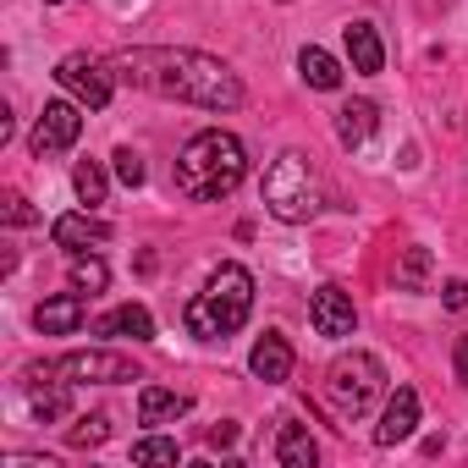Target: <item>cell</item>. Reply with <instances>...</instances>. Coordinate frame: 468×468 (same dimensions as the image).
<instances>
[{
  "mask_svg": "<svg viewBox=\"0 0 468 468\" xmlns=\"http://www.w3.org/2000/svg\"><path fill=\"white\" fill-rule=\"evenodd\" d=\"M6 220H12V226H34V220H39V209H34L23 193H6Z\"/></svg>",
  "mask_w": 468,
  "mask_h": 468,
  "instance_id": "cell-26",
  "label": "cell"
},
{
  "mask_svg": "<svg viewBox=\"0 0 468 468\" xmlns=\"http://www.w3.org/2000/svg\"><path fill=\"white\" fill-rule=\"evenodd\" d=\"M133 89H149L160 100H176V105H198V111H238L243 105V83L226 61L204 56V50H171V45H154V50H127L111 61Z\"/></svg>",
  "mask_w": 468,
  "mask_h": 468,
  "instance_id": "cell-1",
  "label": "cell"
},
{
  "mask_svg": "<svg viewBox=\"0 0 468 468\" xmlns=\"http://www.w3.org/2000/svg\"><path fill=\"white\" fill-rule=\"evenodd\" d=\"M231 441H238V424H231V419H220V424L209 430V446H231Z\"/></svg>",
  "mask_w": 468,
  "mask_h": 468,
  "instance_id": "cell-29",
  "label": "cell"
},
{
  "mask_svg": "<svg viewBox=\"0 0 468 468\" xmlns=\"http://www.w3.org/2000/svg\"><path fill=\"white\" fill-rule=\"evenodd\" d=\"M111 238V220H94V215H56L50 220V243L56 249H89V243H105Z\"/></svg>",
  "mask_w": 468,
  "mask_h": 468,
  "instance_id": "cell-13",
  "label": "cell"
},
{
  "mask_svg": "<svg viewBox=\"0 0 468 468\" xmlns=\"http://www.w3.org/2000/svg\"><path fill=\"white\" fill-rule=\"evenodd\" d=\"M67 276H72V287L78 292H105V282H111V271H105V260L100 254H72V265H67Z\"/></svg>",
  "mask_w": 468,
  "mask_h": 468,
  "instance_id": "cell-21",
  "label": "cell"
},
{
  "mask_svg": "<svg viewBox=\"0 0 468 468\" xmlns=\"http://www.w3.org/2000/svg\"><path fill=\"white\" fill-rule=\"evenodd\" d=\"M254 314V276L243 265H215L204 292L187 303V331L198 342H226V336H238Z\"/></svg>",
  "mask_w": 468,
  "mask_h": 468,
  "instance_id": "cell-3",
  "label": "cell"
},
{
  "mask_svg": "<svg viewBox=\"0 0 468 468\" xmlns=\"http://www.w3.org/2000/svg\"><path fill=\"white\" fill-rule=\"evenodd\" d=\"M375 127H380L375 100H347V105L336 111V138H342V149H364V144L375 138Z\"/></svg>",
  "mask_w": 468,
  "mask_h": 468,
  "instance_id": "cell-14",
  "label": "cell"
},
{
  "mask_svg": "<svg viewBox=\"0 0 468 468\" xmlns=\"http://www.w3.org/2000/svg\"><path fill=\"white\" fill-rule=\"evenodd\" d=\"M45 6H61V0H45Z\"/></svg>",
  "mask_w": 468,
  "mask_h": 468,
  "instance_id": "cell-31",
  "label": "cell"
},
{
  "mask_svg": "<svg viewBox=\"0 0 468 468\" xmlns=\"http://www.w3.org/2000/svg\"><path fill=\"white\" fill-rule=\"evenodd\" d=\"M292 342L282 336V331H265L260 342H254V353H249V369H254V380H265V386H282V380H292Z\"/></svg>",
  "mask_w": 468,
  "mask_h": 468,
  "instance_id": "cell-10",
  "label": "cell"
},
{
  "mask_svg": "<svg viewBox=\"0 0 468 468\" xmlns=\"http://www.w3.org/2000/svg\"><path fill=\"white\" fill-rule=\"evenodd\" d=\"M187 408H193L187 391H171V386H144V391H138V419H144V424H171V419H182Z\"/></svg>",
  "mask_w": 468,
  "mask_h": 468,
  "instance_id": "cell-17",
  "label": "cell"
},
{
  "mask_svg": "<svg viewBox=\"0 0 468 468\" xmlns=\"http://www.w3.org/2000/svg\"><path fill=\"white\" fill-rule=\"evenodd\" d=\"M72 187H78V198H83L89 209L105 204V187H111V182H105V165H100V160H78V165H72Z\"/></svg>",
  "mask_w": 468,
  "mask_h": 468,
  "instance_id": "cell-22",
  "label": "cell"
},
{
  "mask_svg": "<svg viewBox=\"0 0 468 468\" xmlns=\"http://www.w3.org/2000/svg\"><path fill=\"white\" fill-rule=\"evenodd\" d=\"M452 369H457V386H468V336H457V353H452Z\"/></svg>",
  "mask_w": 468,
  "mask_h": 468,
  "instance_id": "cell-28",
  "label": "cell"
},
{
  "mask_svg": "<svg viewBox=\"0 0 468 468\" xmlns=\"http://www.w3.org/2000/svg\"><path fill=\"white\" fill-rule=\"evenodd\" d=\"M111 160H116V176H122L127 187H144V176H149V171H144V160H138V149H116Z\"/></svg>",
  "mask_w": 468,
  "mask_h": 468,
  "instance_id": "cell-25",
  "label": "cell"
},
{
  "mask_svg": "<svg viewBox=\"0 0 468 468\" xmlns=\"http://www.w3.org/2000/svg\"><path fill=\"white\" fill-rule=\"evenodd\" d=\"M182 457V446L171 441V435H144V441H133V463H176Z\"/></svg>",
  "mask_w": 468,
  "mask_h": 468,
  "instance_id": "cell-23",
  "label": "cell"
},
{
  "mask_svg": "<svg viewBox=\"0 0 468 468\" xmlns=\"http://www.w3.org/2000/svg\"><path fill=\"white\" fill-rule=\"evenodd\" d=\"M56 375H67L72 386H122V380H144V369H138L127 353H111V347H83V353L56 358Z\"/></svg>",
  "mask_w": 468,
  "mask_h": 468,
  "instance_id": "cell-6",
  "label": "cell"
},
{
  "mask_svg": "<svg viewBox=\"0 0 468 468\" xmlns=\"http://www.w3.org/2000/svg\"><path fill=\"white\" fill-rule=\"evenodd\" d=\"M298 72H303L309 89H325V94L342 89V67H336V56H325L320 45H303V50H298Z\"/></svg>",
  "mask_w": 468,
  "mask_h": 468,
  "instance_id": "cell-20",
  "label": "cell"
},
{
  "mask_svg": "<svg viewBox=\"0 0 468 468\" xmlns=\"http://www.w3.org/2000/svg\"><path fill=\"white\" fill-rule=\"evenodd\" d=\"M6 468H56L50 457H28V452H17V457H6Z\"/></svg>",
  "mask_w": 468,
  "mask_h": 468,
  "instance_id": "cell-30",
  "label": "cell"
},
{
  "mask_svg": "<svg viewBox=\"0 0 468 468\" xmlns=\"http://www.w3.org/2000/svg\"><path fill=\"white\" fill-rule=\"evenodd\" d=\"M78 133H83V111L72 105V100H50L45 111H39V122H34V154L45 160V154H67L72 144H78Z\"/></svg>",
  "mask_w": 468,
  "mask_h": 468,
  "instance_id": "cell-8",
  "label": "cell"
},
{
  "mask_svg": "<svg viewBox=\"0 0 468 468\" xmlns=\"http://www.w3.org/2000/svg\"><path fill=\"white\" fill-rule=\"evenodd\" d=\"M441 298H446V309H468V282H463V276H452V282L441 287Z\"/></svg>",
  "mask_w": 468,
  "mask_h": 468,
  "instance_id": "cell-27",
  "label": "cell"
},
{
  "mask_svg": "<svg viewBox=\"0 0 468 468\" xmlns=\"http://www.w3.org/2000/svg\"><path fill=\"white\" fill-rule=\"evenodd\" d=\"M419 430V391L413 386H397L391 397H386V413H380V424H375V441L380 446H397V441H408Z\"/></svg>",
  "mask_w": 468,
  "mask_h": 468,
  "instance_id": "cell-11",
  "label": "cell"
},
{
  "mask_svg": "<svg viewBox=\"0 0 468 468\" xmlns=\"http://www.w3.org/2000/svg\"><path fill=\"white\" fill-rule=\"evenodd\" d=\"M265 209L276 220H287V226H303V220L320 215V176H314L303 149H287V154L271 160V171H265Z\"/></svg>",
  "mask_w": 468,
  "mask_h": 468,
  "instance_id": "cell-4",
  "label": "cell"
},
{
  "mask_svg": "<svg viewBox=\"0 0 468 468\" xmlns=\"http://www.w3.org/2000/svg\"><path fill=\"white\" fill-rule=\"evenodd\" d=\"M105 435H111V419H105V413H89V419H78V424L67 430V441H72L78 452H89V446H100Z\"/></svg>",
  "mask_w": 468,
  "mask_h": 468,
  "instance_id": "cell-24",
  "label": "cell"
},
{
  "mask_svg": "<svg viewBox=\"0 0 468 468\" xmlns=\"http://www.w3.org/2000/svg\"><path fill=\"white\" fill-rule=\"evenodd\" d=\"M325 397L342 419H364L380 397H386V364L375 353H342L331 369H325Z\"/></svg>",
  "mask_w": 468,
  "mask_h": 468,
  "instance_id": "cell-5",
  "label": "cell"
},
{
  "mask_svg": "<svg viewBox=\"0 0 468 468\" xmlns=\"http://www.w3.org/2000/svg\"><path fill=\"white\" fill-rule=\"evenodd\" d=\"M56 83H61L78 105H89V111H105V105H111V89H116L111 72H105V61H94V56H83V50L56 67Z\"/></svg>",
  "mask_w": 468,
  "mask_h": 468,
  "instance_id": "cell-7",
  "label": "cell"
},
{
  "mask_svg": "<svg viewBox=\"0 0 468 468\" xmlns=\"http://www.w3.org/2000/svg\"><path fill=\"white\" fill-rule=\"evenodd\" d=\"M94 336H133V342H149V336H154V314H149L144 303H122V309H111V314L94 320Z\"/></svg>",
  "mask_w": 468,
  "mask_h": 468,
  "instance_id": "cell-16",
  "label": "cell"
},
{
  "mask_svg": "<svg viewBox=\"0 0 468 468\" xmlns=\"http://www.w3.org/2000/svg\"><path fill=\"white\" fill-rule=\"evenodd\" d=\"M276 463H282V468H314V463H320V446H314L309 424H282V435H276Z\"/></svg>",
  "mask_w": 468,
  "mask_h": 468,
  "instance_id": "cell-18",
  "label": "cell"
},
{
  "mask_svg": "<svg viewBox=\"0 0 468 468\" xmlns=\"http://www.w3.org/2000/svg\"><path fill=\"white\" fill-rule=\"evenodd\" d=\"M342 39H347V61H353V72L375 78V72L386 67V45H380V34H375L369 23H347Z\"/></svg>",
  "mask_w": 468,
  "mask_h": 468,
  "instance_id": "cell-15",
  "label": "cell"
},
{
  "mask_svg": "<svg viewBox=\"0 0 468 468\" xmlns=\"http://www.w3.org/2000/svg\"><path fill=\"white\" fill-rule=\"evenodd\" d=\"M83 320H89L83 292H56V298H45V303L34 309V325H39L45 336H72Z\"/></svg>",
  "mask_w": 468,
  "mask_h": 468,
  "instance_id": "cell-12",
  "label": "cell"
},
{
  "mask_svg": "<svg viewBox=\"0 0 468 468\" xmlns=\"http://www.w3.org/2000/svg\"><path fill=\"white\" fill-rule=\"evenodd\" d=\"M430 276H435V254L424 243L402 249V260H397V292H430Z\"/></svg>",
  "mask_w": 468,
  "mask_h": 468,
  "instance_id": "cell-19",
  "label": "cell"
},
{
  "mask_svg": "<svg viewBox=\"0 0 468 468\" xmlns=\"http://www.w3.org/2000/svg\"><path fill=\"white\" fill-rule=\"evenodd\" d=\"M309 325H314L325 342H342V336H353V325H358V314H353V298H347L336 282H325V287L309 298Z\"/></svg>",
  "mask_w": 468,
  "mask_h": 468,
  "instance_id": "cell-9",
  "label": "cell"
},
{
  "mask_svg": "<svg viewBox=\"0 0 468 468\" xmlns=\"http://www.w3.org/2000/svg\"><path fill=\"white\" fill-rule=\"evenodd\" d=\"M249 176V149L238 133H220V127H204L182 144L176 154V187L193 198V204H215L226 193H238Z\"/></svg>",
  "mask_w": 468,
  "mask_h": 468,
  "instance_id": "cell-2",
  "label": "cell"
}]
</instances>
